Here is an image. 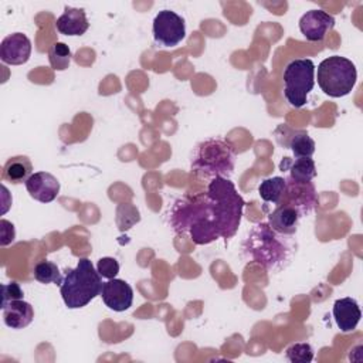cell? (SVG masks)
Instances as JSON below:
<instances>
[{
  "label": "cell",
  "instance_id": "6da1fadb",
  "mask_svg": "<svg viewBox=\"0 0 363 363\" xmlns=\"http://www.w3.org/2000/svg\"><path fill=\"white\" fill-rule=\"evenodd\" d=\"M172 225L177 233H189L199 245L220 238L206 193L180 199L172 210Z\"/></svg>",
  "mask_w": 363,
  "mask_h": 363
},
{
  "label": "cell",
  "instance_id": "7a4b0ae2",
  "mask_svg": "<svg viewBox=\"0 0 363 363\" xmlns=\"http://www.w3.org/2000/svg\"><path fill=\"white\" fill-rule=\"evenodd\" d=\"M206 196L220 237L231 238L241 223L244 200L233 182L224 177L210 180Z\"/></svg>",
  "mask_w": 363,
  "mask_h": 363
},
{
  "label": "cell",
  "instance_id": "3957f363",
  "mask_svg": "<svg viewBox=\"0 0 363 363\" xmlns=\"http://www.w3.org/2000/svg\"><path fill=\"white\" fill-rule=\"evenodd\" d=\"M102 279L88 258H79L75 268L65 271L60 292L62 301L69 309H79L86 306L94 298L101 295Z\"/></svg>",
  "mask_w": 363,
  "mask_h": 363
},
{
  "label": "cell",
  "instance_id": "277c9868",
  "mask_svg": "<svg viewBox=\"0 0 363 363\" xmlns=\"http://www.w3.org/2000/svg\"><path fill=\"white\" fill-rule=\"evenodd\" d=\"M235 166L234 147L218 138H211L199 143L191 156V172L201 179H228Z\"/></svg>",
  "mask_w": 363,
  "mask_h": 363
},
{
  "label": "cell",
  "instance_id": "5b68a950",
  "mask_svg": "<svg viewBox=\"0 0 363 363\" xmlns=\"http://www.w3.org/2000/svg\"><path fill=\"white\" fill-rule=\"evenodd\" d=\"M244 250L254 262L268 269L279 267L288 258V247L265 223L257 224L250 231Z\"/></svg>",
  "mask_w": 363,
  "mask_h": 363
},
{
  "label": "cell",
  "instance_id": "8992f818",
  "mask_svg": "<svg viewBox=\"0 0 363 363\" xmlns=\"http://www.w3.org/2000/svg\"><path fill=\"white\" fill-rule=\"evenodd\" d=\"M316 79L323 94L330 98H342L352 92L357 79V71L349 58L332 55L318 65Z\"/></svg>",
  "mask_w": 363,
  "mask_h": 363
},
{
  "label": "cell",
  "instance_id": "52a82bcc",
  "mask_svg": "<svg viewBox=\"0 0 363 363\" xmlns=\"http://www.w3.org/2000/svg\"><path fill=\"white\" fill-rule=\"evenodd\" d=\"M284 95L294 108H302L315 86V64L309 58L288 62L284 71Z\"/></svg>",
  "mask_w": 363,
  "mask_h": 363
},
{
  "label": "cell",
  "instance_id": "ba28073f",
  "mask_svg": "<svg viewBox=\"0 0 363 363\" xmlns=\"http://www.w3.org/2000/svg\"><path fill=\"white\" fill-rule=\"evenodd\" d=\"M153 38L164 48L176 47L186 37L184 20L172 10H162L153 20Z\"/></svg>",
  "mask_w": 363,
  "mask_h": 363
},
{
  "label": "cell",
  "instance_id": "9c48e42d",
  "mask_svg": "<svg viewBox=\"0 0 363 363\" xmlns=\"http://www.w3.org/2000/svg\"><path fill=\"white\" fill-rule=\"evenodd\" d=\"M316 191L312 182H294L285 179V191L278 204H288L294 207L299 216L309 214L316 206Z\"/></svg>",
  "mask_w": 363,
  "mask_h": 363
},
{
  "label": "cell",
  "instance_id": "30bf717a",
  "mask_svg": "<svg viewBox=\"0 0 363 363\" xmlns=\"http://www.w3.org/2000/svg\"><path fill=\"white\" fill-rule=\"evenodd\" d=\"M335 27V18L323 10H309L299 18V30L308 41H322Z\"/></svg>",
  "mask_w": 363,
  "mask_h": 363
},
{
  "label": "cell",
  "instance_id": "8fae6325",
  "mask_svg": "<svg viewBox=\"0 0 363 363\" xmlns=\"http://www.w3.org/2000/svg\"><path fill=\"white\" fill-rule=\"evenodd\" d=\"M101 296L104 303L109 309L115 312H123L132 306L133 289L126 281L112 278L104 282L101 289Z\"/></svg>",
  "mask_w": 363,
  "mask_h": 363
},
{
  "label": "cell",
  "instance_id": "7c38bea8",
  "mask_svg": "<svg viewBox=\"0 0 363 363\" xmlns=\"http://www.w3.org/2000/svg\"><path fill=\"white\" fill-rule=\"evenodd\" d=\"M31 55V41L23 33H13L3 38L0 44V58L9 65H21Z\"/></svg>",
  "mask_w": 363,
  "mask_h": 363
},
{
  "label": "cell",
  "instance_id": "4fadbf2b",
  "mask_svg": "<svg viewBox=\"0 0 363 363\" xmlns=\"http://www.w3.org/2000/svg\"><path fill=\"white\" fill-rule=\"evenodd\" d=\"M26 189L34 200L51 203L60 193V182L48 172H37L27 179Z\"/></svg>",
  "mask_w": 363,
  "mask_h": 363
},
{
  "label": "cell",
  "instance_id": "5bb4252c",
  "mask_svg": "<svg viewBox=\"0 0 363 363\" xmlns=\"http://www.w3.org/2000/svg\"><path fill=\"white\" fill-rule=\"evenodd\" d=\"M333 318L337 328L343 333H349L356 329L362 318L359 303L353 298H340L333 303Z\"/></svg>",
  "mask_w": 363,
  "mask_h": 363
},
{
  "label": "cell",
  "instance_id": "9a60e30c",
  "mask_svg": "<svg viewBox=\"0 0 363 363\" xmlns=\"http://www.w3.org/2000/svg\"><path fill=\"white\" fill-rule=\"evenodd\" d=\"M299 218L301 216L294 207L288 204H278L268 216V225L277 234L291 235L296 233Z\"/></svg>",
  "mask_w": 363,
  "mask_h": 363
},
{
  "label": "cell",
  "instance_id": "2e32d148",
  "mask_svg": "<svg viewBox=\"0 0 363 363\" xmlns=\"http://www.w3.org/2000/svg\"><path fill=\"white\" fill-rule=\"evenodd\" d=\"M89 27L86 14L82 9L65 7L64 13L55 20V28L64 35H82Z\"/></svg>",
  "mask_w": 363,
  "mask_h": 363
},
{
  "label": "cell",
  "instance_id": "e0dca14e",
  "mask_svg": "<svg viewBox=\"0 0 363 363\" xmlns=\"http://www.w3.org/2000/svg\"><path fill=\"white\" fill-rule=\"evenodd\" d=\"M1 309H3V320L6 326L11 329H23L28 326L34 319L33 306L23 299L11 301L7 305L1 306Z\"/></svg>",
  "mask_w": 363,
  "mask_h": 363
},
{
  "label": "cell",
  "instance_id": "ac0fdd59",
  "mask_svg": "<svg viewBox=\"0 0 363 363\" xmlns=\"http://www.w3.org/2000/svg\"><path fill=\"white\" fill-rule=\"evenodd\" d=\"M279 170L288 172V179L302 183L311 182L316 176V166L311 157H296L295 160L291 157H284L279 163Z\"/></svg>",
  "mask_w": 363,
  "mask_h": 363
},
{
  "label": "cell",
  "instance_id": "d6986e66",
  "mask_svg": "<svg viewBox=\"0 0 363 363\" xmlns=\"http://www.w3.org/2000/svg\"><path fill=\"white\" fill-rule=\"evenodd\" d=\"M31 174H33L31 160L27 156L20 155V156H13L6 162L1 177L3 180L17 184L23 182L26 183Z\"/></svg>",
  "mask_w": 363,
  "mask_h": 363
},
{
  "label": "cell",
  "instance_id": "ffe728a7",
  "mask_svg": "<svg viewBox=\"0 0 363 363\" xmlns=\"http://www.w3.org/2000/svg\"><path fill=\"white\" fill-rule=\"evenodd\" d=\"M284 191H285V179L281 177V176L268 177V179L262 180L261 184L258 186L259 197L265 203L278 204L281 201V199H282Z\"/></svg>",
  "mask_w": 363,
  "mask_h": 363
},
{
  "label": "cell",
  "instance_id": "44dd1931",
  "mask_svg": "<svg viewBox=\"0 0 363 363\" xmlns=\"http://www.w3.org/2000/svg\"><path fill=\"white\" fill-rule=\"evenodd\" d=\"M285 146L292 150L295 157H312L315 153V142L306 132H295Z\"/></svg>",
  "mask_w": 363,
  "mask_h": 363
},
{
  "label": "cell",
  "instance_id": "7402d4cb",
  "mask_svg": "<svg viewBox=\"0 0 363 363\" xmlns=\"http://www.w3.org/2000/svg\"><path fill=\"white\" fill-rule=\"evenodd\" d=\"M33 275L34 278L41 282V284H57L61 285L64 277L61 275L58 267L51 262V261H40L38 264H35L34 269H33Z\"/></svg>",
  "mask_w": 363,
  "mask_h": 363
},
{
  "label": "cell",
  "instance_id": "603a6c76",
  "mask_svg": "<svg viewBox=\"0 0 363 363\" xmlns=\"http://www.w3.org/2000/svg\"><path fill=\"white\" fill-rule=\"evenodd\" d=\"M50 65L55 71H64L71 62V50L65 43H54L48 51Z\"/></svg>",
  "mask_w": 363,
  "mask_h": 363
},
{
  "label": "cell",
  "instance_id": "cb8c5ba5",
  "mask_svg": "<svg viewBox=\"0 0 363 363\" xmlns=\"http://www.w3.org/2000/svg\"><path fill=\"white\" fill-rule=\"evenodd\" d=\"M285 356L292 363H309L313 359V349L309 343H294L286 349Z\"/></svg>",
  "mask_w": 363,
  "mask_h": 363
},
{
  "label": "cell",
  "instance_id": "d4e9b609",
  "mask_svg": "<svg viewBox=\"0 0 363 363\" xmlns=\"http://www.w3.org/2000/svg\"><path fill=\"white\" fill-rule=\"evenodd\" d=\"M96 271L98 274L102 277V278H106V279H112L118 275L119 272V262L112 258V257H104V258H99L98 259V264H96Z\"/></svg>",
  "mask_w": 363,
  "mask_h": 363
},
{
  "label": "cell",
  "instance_id": "484cf974",
  "mask_svg": "<svg viewBox=\"0 0 363 363\" xmlns=\"http://www.w3.org/2000/svg\"><path fill=\"white\" fill-rule=\"evenodd\" d=\"M23 289L17 282H10V284H3L1 285V306L7 305L11 301L16 299H23Z\"/></svg>",
  "mask_w": 363,
  "mask_h": 363
},
{
  "label": "cell",
  "instance_id": "4316f807",
  "mask_svg": "<svg viewBox=\"0 0 363 363\" xmlns=\"http://www.w3.org/2000/svg\"><path fill=\"white\" fill-rule=\"evenodd\" d=\"M0 237H1V240H0L1 247H6L7 244L13 242L14 237H16L14 225L4 218H1V221H0Z\"/></svg>",
  "mask_w": 363,
  "mask_h": 363
}]
</instances>
